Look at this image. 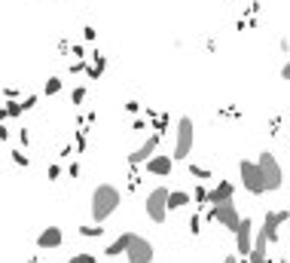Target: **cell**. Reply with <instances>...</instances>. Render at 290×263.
Segmentation results:
<instances>
[{"label": "cell", "mask_w": 290, "mask_h": 263, "mask_svg": "<svg viewBox=\"0 0 290 263\" xmlns=\"http://www.w3.org/2000/svg\"><path fill=\"white\" fill-rule=\"evenodd\" d=\"M18 141H21V147H28L31 144V132L28 129H18Z\"/></svg>", "instance_id": "cell-34"}, {"label": "cell", "mask_w": 290, "mask_h": 263, "mask_svg": "<svg viewBox=\"0 0 290 263\" xmlns=\"http://www.w3.org/2000/svg\"><path fill=\"white\" fill-rule=\"evenodd\" d=\"M3 98H6V101H18V89H15V86H6V89H3Z\"/></svg>", "instance_id": "cell-32"}, {"label": "cell", "mask_w": 290, "mask_h": 263, "mask_svg": "<svg viewBox=\"0 0 290 263\" xmlns=\"http://www.w3.org/2000/svg\"><path fill=\"white\" fill-rule=\"evenodd\" d=\"M119 202H122V193L113 184H98L95 193H92V205H89L92 208V221L95 224H104L110 214H116Z\"/></svg>", "instance_id": "cell-1"}, {"label": "cell", "mask_w": 290, "mask_h": 263, "mask_svg": "<svg viewBox=\"0 0 290 263\" xmlns=\"http://www.w3.org/2000/svg\"><path fill=\"white\" fill-rule=\"evenodd\" d=\"M232 236H235V248H239V257H251V251H254V239H257L254 221H251V218H242V224H239V230H235Z\"/></svg>", "instance_id": "cell-8"}, {"label": "cell", "mask_w": 290, "mask_h": 263, "mask_svg": "<svg viewBox=\"0 0 290 263\" xmlns=\"http://www.w3.org/2000/svg\"><path fill=\"white\" fill-rule=\"evenodd\" d=\"M64 236H61V227H46L40 236H37V248L40 251H52V248H61Z\"/></svg>", "instance_id": "cell-12"}, {"label": "cell", "mask_w": 290, "mask_h": 263, "mask_svg": "<svg viewBox=\"0 0 290 263\" xmlns=\"http://www.w3.org/2000/svg\"><path fill=\"white\" fill-rule=\"evenodd\" d=\"M40 101V95H28V98H21V104H24V110H31L34 104Z\"/></svg>", "instance_id": "cell-33"}, {"label": "cell", "mask_w": 290, "mask_h": 263, "mask_svg": "<svg viewBox=\"0 0 290 263\" xmlns=\"http://www.w3.org/2000/svg\"><path fill=\"white\" fill-rule=\"evenodd\" d=\"M193 202H196L199 208H208V187H205V184H199V187L193 190Z\"/></svg>", "instance_id": "cell-19"}, {"label": "cell", "mask_w": 290, "mask_h": 263, "mask_svg": "<svg viewBox=\"0 0 290 263\" xmlns=\"http://www.w3.org/2000/svg\"><path fill=\"white\" fill-rule=\"evenodd\" d=\"M125 110H128L131 116H138V113H141V104H138V101H128V104H125Z\"/></svg>", "instance_id": "cell-35"}, {"label": "cell", "mask_w": 290, "mask_h": 263, "mask_svg": "<svg viewBox=\"0 0 290 263\" xmlns=\"http://www.w3.org/2000/svg\"><path fill=\"white\" fill-rule=\"evenodd\" d=\"M187 205H193V193H187V190H171V196H168V211H180V208H187Z\"/></svg>", "instance_id": "cell-17"}, {"label": "cell", "mask_w": 290, "mask_h": 263, "mask_svg": "<svg viewBox=\"0 0 290 263\" xmlns=\"http://www.w3.org/2000/svg\"><path fill=\"white\" fill-rule=\"evenodd\" d=\"M131 132H141V135H147V132H153V126H150L147 119H141V116H135V123H131Z\"/></svg>", "instance_id": "cell-24"}, {"label": "cell", "mask_w": 290, "mask_h": 263, "mask_svg": "<svg viewBox=\"0 0 290 263\" xmlns=\"http://www.w3.org/2000/svg\"><path fill=\"white\" fill-rule=\"evenodd\" d=\"M67 263H98V257L95 254H73Z\"/></svg>", "instance_id": "cell-27"}, {"label": "cell", "mask_w": 290, "mask_h": 263, "mask_svg": "<svg viewBox=\"0 0 290 263\" xmlns=\"http://www.w3.org/2000/svg\"><path fill=\"white\" fill-rule=\"evenodd\" d=\"M131 239H135V233H131V230H125L122 236H116V239H113V242H110V245L104 248V257H113V260H116L119 254H125V251H128Z\"/></svg>", "instance_id": "cell-14"}, {"label": "cell", "mask_w": 290, "mask_h": 263, "mask_svg": "<svg viewBox=\"0 0 290 263\" xmlns=\"http://www.w3.org/2000/svg\"><path fill=\"white\" fill-rule=\"evenodd\" d=\"M257 162H260V169H263V175H266V184H269V193H275V190H281V184H284V172H281V162L275 159V153H269V150H263Z\"/></svg>", "instance_id": "cell-5"}, {"label": "cell", "mask_w": 290, "mask_h": 263, "mask_svg": "<svg viewBox=\"0 0 290 263\" xmlns=\"http://www.w3.org/2000/svg\"><path fill=\"white\" fill-rule=\"evenodd\" d=\"M239 178H242V187H245L251 196H263V193H269V184H266V175H263L260 162L242 159V162H239Z\"/></svg>", "instance_id": "cell-2"}, {"label": "cell", "mask_w": 290, "mask_h": 263, "mask_svg": "<svg viewBox=\"0 0 290 263\" xmlns=\"http://www.w3.org/2000/svg\"><path fill=\"white\" fill-rule=\"evenodd\" d=\"M193 141H196V126L190 116H180L177 119V141H174V159H190Z\"/></svg>", "instance_id": "cell-3"}, {"label": "cell", "mask_w": 290, "mask_h": 263, "mask_svg": "<svg viewBox=\"0 0 290 263\" xmlns=\"http://www.w3.org/2000/svg\"><path fill=\"white\" fill-rule=\"evenodd\" d=\"M73 147H76V153H86V147H89V129H86V126H80V129H76Z\"/></svg>", "instance_id": "cell-18"}, {"label": "cell", "mask_w": 290, "mask_h": 263, "mask_svg": "<svg viewBox=\"0 0 290 263\" xmlns=\"http://www.w3.org/2000/svg\"><path fill=\"white\" fill-rule=\"evenodd\" d=\"M101 233H104V230H101V224H95V227L83 224V227H80V236H83V239H98Z\"/></svg>", "instance_id": "cell-23"}, {"label": "cell", "mask_w": 290, "mask_h": 263, "mask_svg": "<svg viewBox=\"0 0 290 263\" xmlns=\"http://www.w3.org/2000/svg\"><path fill=\"white\" fill-rule=\"evenodd\" d=\"M61 86H64V83H61V77H49V80H46V86H43V95H58V92H61Z\"/></svg>", "instance_id": "cell-20"}, {"label": "cell", "mask_w": 290, "mask_h": 263, "mask_svg": "<svg viewBox=\"0 0 290 263\" xmlns=\"http://www.w3.org/2000/svg\"><path fill=\"white\" fill-rule=\"evenodd\" d=\"M70 52H73V55H76V58H86V49H83V46H80V43H76V46H73V49H70Z\"/></svg>", "instance_id": "cell-38"}, {"label": "cell", "mask_w": 290, "mask_h": 263, "mask_svg": "<svg viewBox=\"0 0 290 263\" xmlns=\"http://www.w3.org/2000/svg\"><path fill=\"white\" fill-rule=\"evenodd\" d=\"M147 116L153 119L150 126H153V132H159V135H165V129H168V123H171V116L165 113V110H156V107H147Z\"/></svg>", "instance_id": "cell-16"}, {"label": "cell", "mask_w": 290, "mask_h": 263, "mask_svg": "<svg viewBox=\"0 0 290 263\" xmlns=\"http://www.w3.org/2000/svg\"><path fill=\"white\" fill-rule=\"evenodd\" d=\"M199 233H202V218L190 214V236H199Z\"/></svg>", "instance_id": "cell-26"}, {"label": "cell", "mask_w": 290, "mask_h": 263, "mask_svg": "<svg viewBox=\"0 0 290 263\" xmlns=\"http://www.w3.org/2000/svg\"><path fill=\"white\" fill-rule=\"evenodd\" d=\"M235 196V184L232 181H217L211 190H208V205H223Z\"/></svg>", "instance_id": "cell-11"}, {"label": "cell", "mask_w": 290, "mask_h": 263, "mask_svg": "<svg viewBox=\"0 0 290 263\" xmlns=\"http://www.w3.org/2000/svg\"><path fill=\"white\" fill-rule=\"evenodd\" d=\"M67 175H70V178H80V162H70V165H67Z\"/></svg>", "instance_id": "cell-36"}, {"label": "cell", "mask_w": 290, "mask_h": 263, "mask_svg": "<svg viewBox=\"0 0 290 263\" xmlns=\"http://www.w3.org/2000/svg\"><path fill=\"white\" fill-rule=\"evenodd\" d=\"M168 196H171V190L168 187H156L150 196H147V218L153 221V224H165V218H168Z\"/></svg>", "instance_id": "cell-4"}, {"label": "cell", "mask_w": 290, "mask_h": 263, "mask_svg": "<svg viewBox=\"0 0 290 263\" xmlns=\"http://www.w3.org/2000/svg\"><path fill=\"white\" fill-rule=\"evenodd\" d=\"M83 70H89V61H86V58H76V61L70 64V74H83Z\"/></svg>", "instance_id": "cell-29"}, {"label": "cell", "mask_w": 290, "mask_h": 263, "mask_svg": "<svg viewBox=\"0 0 290 263\" xmlns=\"http://www.w3.org/2000/svg\"><path fill=\"white\" fill-rule=\"evenodd\" d=\"M70 49H73V46H70L67 40H58V52H70Z\"/></svg>", "instance_id": "cell-37"}, {"label": "cell", "mask_w": 290, "mask_h": 263, "mask_svg": "<svg viewBox=\"0 0 290 263\" xmlns=\"http://www.w3.org/2000/svg\"><path fill=\"white\" fill-rule=\"evenodd\" d=\"M153 257H156V251H153V242L135 233V239H131L128 251H125V260H128V263H153Z\"/></svg>", "instance_id": "cell-9"}, {"label": "cell", "mask_w": 290, "mask_h": 263, "mask_svg": "<svg viewBox=\"0 0 290 263\" xmlns=\"http://www.w3.org/2000/svg\"><path fill=\"white\" fill-rule=\"evenodd\" d=\"M281 77H284V80H287V83H290V58H287V64L281 67Z\"/></svg>", "instance_id": "cell-39"}, {"label": "cell", "mask_w": 290, "mask_h": 263, "mask_svg": "<svg viewBox=\"0 0 290 263\" xmlns=\"http://www.w3.org/2000/svg\"><path fill=\"white\" fill-rule=\"evenodd\" d=\"M174 169V156H165V153H156L150 162H147V172L156 175V178H168Z\"/></svg>", "instance_id": "cell-13"}, {"label": "cell", "mask_w": 290, "mask_h": 263, "mask_svg": "<svg viewBox=\"0 0 290 263\" xmlns=\"http://www.w3.org/2000/svg\"><path fill=\"white\" fill-rule=\"evenodd\" d=\"M223 263H239V257H226Z\"/></svg>", "instance_id": "cell-40"}, {"label": "cell", "mask_w": 290, "mask_h": 263, "mask_svg": "<svg viewBox=\"0 0 290 263\" xmlns=\"http://www.w3.org/2000/svg\"><path fill=\"white\" fill-rule=\"evenodd\" d=\"M83 40H86V43H95V40H98V31H95L92 25H86V28H83Z\"/></svg>", "instance_id": "cell-28"}, {"label": "cell", "mask_w": 290, "mask_h": 263, "mask_svg": "<svg viewBox=\"0 0 290 263\" xmlns=\"http://www.w3.org/2000/svg\"><path fill=\"white\" fill-rule=\"evenodd\" d=\"M9 159H12V162H15L18 169H28V165H31V159H28V153H24V150H18V147H15V150L9 153Z\"/></svg>", "instance_id": "cell-22"}, {"label": "cell", "mask_w": 290, "mask_h": 263, "mask_svg": "<svg viewBox=\"0 0 290 263\" xmlns=\"http://www.w3.org/2000/svg\"><path fill=\"white\" fill-rule=\"evenodd\" d=\"M104 70H107V55H104V52H92V61H89V70H86L89 83L101 80V74H104Z\"/></svg>", "instance_id": "cell-15"}, {"label": "cell", "mask_w": 290, "mask_h": 263, "mask_svg": "<svg viewBox=\"0 0 290 263\" xmlns=\"http://www.w3.org/2000/svg\"><path fill=\"white\" fill-rule=\"evenodd\" d=\"M46 178H49V181H58V178H61V165H58V162L49 165V169H46Z\"/></svg>", "instance_id": "cell-31"}, {"label": "cell", "mask_w": 290, "mask_h": 263, "mask_svg": "<svg viewBox=\"0 0 290 263\" xmlns=\"http://www.w3.org/2000/svg\"><path fill=\"white\" fill-rule=\"evenodd\" d=\"M220 116H226V119H242V110H235V107H223Z\"/></svg>", "instance_id": "cell-30"}, {"label": "cell", "mask_w": 290, "mask_h": 263, "mask_svg": "<svg viewBox=\"0 0 290 263\" xmlns=\"http://www.w3.org/2000/svg\"><path fill=\"white\" fill-rule=\"evenodd\" d=\"M70 101H73V104H76V107H80V104H83V101H86V86H76V89H73V92H70Z\"/></svg>", "instance_id": "cell-25"}, {"label": "cell", "mask_w": 290, "mask_h": 263, "mask_svg": "<svg viewBox=\"0 0 290 263\" xmlns=\"http://www.w3.org/2000/svg\"><path fill=\"white\" fill-rule=\"evenodd\" d=\"M266 263H287V260H269V257H266Z\"/></svg>", "instance_id": "cell-41"}, {"label": "cell", "mask_w": 290, "mask_h": 263, "mask_svg": "<svg viewBox=\"0 0 290 263\" xmlns=\"http://www.w3.org/2000/svg\"><path fill=\"white\" fill-rule=\"evenodd\" d=\"M159 144H162V135H159V132H150V135L141 141V147L128 153V165H141V162H150V159L159 153Z\"/></svg>", "instance_id": "cell-6"}, {"label": "cell", "mask_w": 290, "mask_h": 263, "mask_svg": "<svg viewBox=\"0 0 290 263\" xmlns=\"http://www.w3.org/2000/svg\"><path fill=\"white\" fill-rule=\"evenodd\" d=\"M290 221V211L287 208H281V211H266V218H263V227H260V233L269 239V245L272 242H278L281 239V227Z\"/></svg>", "instance_id": "cell-7"}, {"label": "cell", "mask_w": 290, "mask_h": 263, "mask_svg": "<svg viewBox=\"0 0 290 263\" xmlns=\"http://www.w3.org/2000/svg\"><path fill=\"white\" fill-rule=\"evenodd\" d=\"M190 175H193L196 181H211V172H208L205 165H199V162H190Z\"/></svg>", "instance_id": "cell-21"}, {"label": "cell", "mask_w": 290, "mask_h": 263, "mask_svg": "<svg viewBox=\"0 0 290 263\" xmlns=\"http://www.w3.org/2000/svg\"><path fill=\"white\" fill-rule=\"evenodd\" d=\"M214 208V221H220L229 233H235L239 230V224H242V218H239V205L229 199V202H223V205H211Z\"/></svg>", "instance_id": "cell-10"}]
</instances>
